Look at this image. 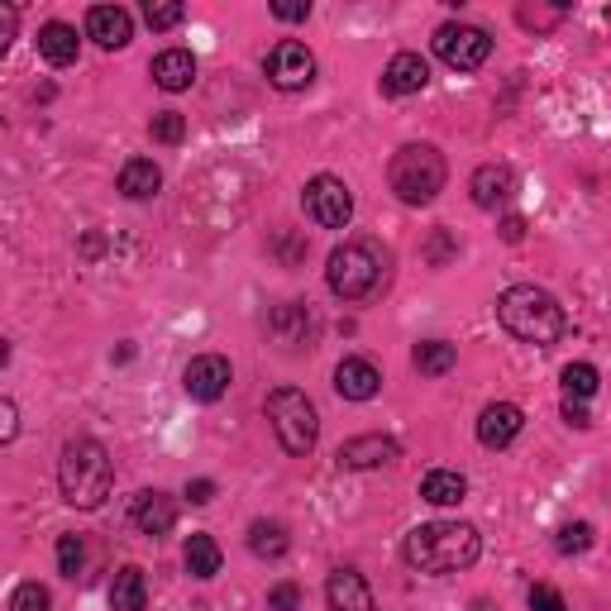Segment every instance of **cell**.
<instances>
[{"label": "cell", "instance_id": "obj_37", "mask_svg": "<svg viewBox=\"0 0 611 611\" xmlns=\"http://www.w3.org/2000/svg\"><path fill=\"white\" fill-rule=\"evenodd\" d=\"M530 611H569V602H564V592H559V588L535 583V588H530Z\"/></svg>", "mask_w": 611, "mask_h": 611}, {"label": "cell", "instance_id": "obj_44", "mask_svg": "<svg viewBox=\"0 0 611 611\" xmlns=\"http://www.w3.org/2000/svg\"><path fill=\"white\" fill-rule=\"evenodd\" d=\"M473 611H497V607H492L487 598H478V602H473Z\"/></svg>", "mask_w": 611, "mask_h": 611}, {"label": "cell", "instance_id": "obj_31", "mask_svg": "<svg viewBox=\"0 0 611 611\" xmlns=\"http://www.w3.org/2000/svg\"><path fill=\"white\" fill-rule=\"evenodd\" d=\"M149 135L158 139V143H182L186 139V120L178 110H158L153 120H149Z\"/></svg>", "mask_w": 611, "mask_h": 611}, {"label": "cell", "instance_id": "obj_28", "mask_svg": "<svg viewBox=\"0 0 611 611\" xmlns=\"http://www.w3.org/2000/svg\"><path fill=\"white\" fill-rule=\"evenodd\" d=\"M598 368L592 363H569L564 368V397H574V401H588V397H598Z\"/></svg>", "mask_w": 611, "mask_h": 611}, {"label": "cell", "instance_id": "obj_40", "mask_svg": "<svg viewBox=\"0 0 611 611\" xmlns=\"http://www.w3.org/2000/svg\"><path fill=\"white\" fill-rule=\"evenodd\" d=\"M186 502H192V506L215 502V483H211V478H192V483H186Z\"/></svg>", "mask_w": 611, "mask_h": 611}, {"label": "cell", "instance_id": "obj_20", "mask_svg": "<svg viewBox=\"0 0 611 611\" xmlns=\"http://www.w3.org/2000/svg\"><path fill=\"white\" fill-rule=\"evenodd\" d=\"M39 53H43V63H53V67H72L82 57V39H77V29L63 24V20H49L39 29Z\"/></svg>", "mask_w": 611, "mask_h": 611}, {"label": "cell", "instance_id": "obj_35", "mask_svg": "<svg viewBox=\"0 0 611 611\" xmlns=\"http://www.w3.org/2000/svg\"><path fill=\"white\" fill-rule=\"evenodd\" d=\"M516 20L526 24V29H555L564 20V6H521Z\"/></svg>", "mask_w": 611, "mask_h": 611}, {"label": "cell", "instance_id": "obj_6", "mask_svg": "<svg viewBox=\"0 0 611 611\" xmlns=\"http://www.w3.org/2000/svg\"><path fill=\"white\" fill-rule=\"evenodd\" d=\"M264 411H268V426H272V435H278V444L287 449V454L292 459L311 454L315 440H320V411L301 387H272Z\"/></svg>", "mask_w": 611, "mask_h": 611}, {"label": "cell", "instance_id": "obj_1", "mask_svg": "<svg viewBox=\"0 0 611 611\" xmlns=\"http://www.w3.org/2000/svg\"><path fill=\"white\" fill-rule=\"evenodd\" d=\"M478 555H483V535L469 521H430V526H416L401 540V559L416 574H430V578L473 569Z\"/></svg>", "mask_w": 611, "mask_h": 611}, {"label": "cell", "instance_id": "obj_41", "mask_svg": "<svg viewBox=\"0 0 611 611\" xmlns=\"http://www.w3.org/2000/svg\"><path fill=\"white\" fill-rule=\"evenodd\" d=\"M14 435H20V420H14V401L6 397V401H0V440H14Z\"/></svg>", "mask_w": 611, "mask_h": 611}, {"label": "cell", "instance_id": "obj_29", "mask_svg": "<svg viewBox=\"0 0 611 611\" xmlns=\"http://www.w3.org/2000/svg\"><path fill=\"white\" fill-rule=\"evenodd\" d=\"M82 564H86V540L82 535H57V574L63 578H77L82 574Z\"/></svg>", "mask_w": 611, "mask_h": 611}, {"label": "cell", "instance_id": "obj_25", "mask_svg": "<svg viewBox=\"0 0 611 611\" xmlns=\"http://www.w3.org/2000/svg\"><path fill=\"white\" fill-rule=\"evenodd\" d=\"M182 564H186V574L206 583V578L221 574L225 555H221V545H215L211 535H192V540H186V549H182Z\"/></svg>", "mask_w": 611, "mask_h": 611}, {"label": "cell", "instance_id": "obj_24", "mask_svg": "<svg viewBox=\"0 0 611 611\" xmlns=\"http://www.w3.org/2000/svg\"><path fill=\"white\" fill-rule=\"evenodd\" d=\"M149 607V578L139 564H125L110 583V611H143Z\"/></svg>", "mask_w": 611, "mask_h": 611}, {"label": "cell", "instance_id": "obj_11", "mask_svg": "<svg viewBox=\"0 0 611 611\" xmlns=\"http://www.w3.org/2000/svg\"><path fill=\"white\" fill-rule=\"evenodd\" d=\"M229 383H235V368H229L225 354H196L182 373V387L192 401H221Z\"/></svg>", "mask_w": 611, "mask_h": 611}, {"label": "cell", "instance_id": "obj_10", "mask_svg": "<svg viewBox=\"0 0 611 611\" xmlns=\"http://www.w3.org/2000/svg\"><path fill=\"white\" fill-rule=\"evenodd\" d=\"M401 459V444L392 440V435H354V440L340 444V454L334 463L349 473H373V469H392V463Z\"/></svg>", "mask_w": 611, "mask_h": 611}, {"label": "cell", "instance_id": "obj_18", "mask_svg": "<svg viewBox=\"0 0 611 611\" xmlns=\"http://www.w3.org/2000/svg\"><path fill=\"white\" fill-rule=\"evenodd\" d=\"M325 602H330V611H377L368 578L358 569H334L325 583Z\"/></svg>", "mask_w": 611, "mask_h": 611}, {"label": "cell", "instance_id": "obj_4", "mask_svg": "<svg viewBox=\"0 0 611 611\" xmlns=\"http://www.w3.org/2000/svg\"><path fill=\"white\" fill-rule=\"evenodd\" d=\"M57 487H63V502L77 506V512H96V506H106L110 487H115V463L106 454V444L92 440V435L67 440L63 459H57Z\"/></svg>", "mask_w": 611, "mask_h": 611}, {"label": "cell", "instance_id": "obj_21", "mask_svg": "<svg viewBox=\"0 0 611 611\" xmlns=\"http://www.w3.org/2000/svg\"><path fill=\"white\" fill-rule=\"evenodd\" d=\"M163 192V168L153 163V158H129L120 168V196L129 201H153Z\"/></svg>", "mask_w": 611, "mask_h": 611}, {"label": "cell", "instance_id": "obj_26", "mask_svg": "<svg viewBox=\"0 0 611 611\" xmlns=\"http://www.w3.org/2000/svg\"><path fill=\"white\" fill-rule=\"evenodd\" d=\"M454 363H459V349L449 344V340H426V344L411 349V368L420 377H444Z\"/></svg>", "mask_w": 611, "mask_h": 611}, {"label": "cell", "instance_id": "obj_7", "mask_svg": "<svg viewBox=\"0 0 611 611\" xmlns=\"http://www.w3.org/2000/svg\"><path fill=\"white\" fill-rule=\"evenodd\" d=\"M435 57L454 72H478L492 57V34L469 20H444L435 29Z\"/></svg>", "mask_w": 611, "mask_h": 611}, {"label": "cell", "instance_id": "obj_39", "mask_svg": "<svg viewBox=\"0 0 611 611\" xmlns=\"http://www.w3.org/2000/svg\"><path fill=\"white\" fill-rule=\"evenodd\" d=\"M559 411H564V420H569L574 430H588V426H592L588 406H583V401H574V397H564V406H559Z\"/></svg>", "mask_w": 611, "mask_h": 611}, {"label": "cell", "instance_id": "obj_23", "mask_svg": "<svg viewBox=\"0 0 611 611\" xmlns=\"http://www.w3.org/2000/svg\"><path fill=\"white\" fill-rule=\"evenodd\" d=\"M420 497H426L430 506H459L463 497H469V478H463L459 469H430L426 478H420Z\"/></svg>", "mask_w": 611, "mask_h": 611}, {"label": "cell", "instance_id": "obj_34", "mask_svg": "<svg viewBox=\"0 0 611 611\" xmlns=\"http://www.w3.org/2000/svg\"><path fill=\"white\" fill-rule=\"evenodd\" d=\"M449 258H459V239L449 235V229H435V235L426 239V264L430 268H444Z\"/></svg>", "mask_w": 611, "mask_h": 611}, {"label": "cell", "instance_id": "obj_38", "mask_svg": "<svg viewBox=\"0 0 611 611\" xmlns=\"http://www.w3.org/2000/svg\"><path fill=\"white\" fill-rule=\"evenodd\" d=\"M272 20L282 24H297V20H311V0H272Z\"/></svg>", "mask_w": 611, "mask_h": 611}, {"label": "cell", "instance_id": "obj_12", "mask_svg": "<svg viewBox=\"0 0 611 611\" xmlns=\"http://www.w3.org/2000/svg\"><path fill=\"white\" fill-rule=\"evenodd\" d=\"M268 334L287 349V354H297V349H311V340H315V315H311V306H306V301H282V306H272Z\"/></svg>", "mask_w": 611, "mask_h": 611}, {"label": "cell", "instance_id": "obj_27", "mask_svg": "<svg viewBox=\"0 0 611 611\" xmlns=\"http://www.w3.org/2000/svg\"><path fill=\"white\" fill-rule=\"evenodd\" d=\"M287 545H292V540H287L282 521H254V526H249V549L258 559H282Z\"/></svg>", "mask_w": 611, "mask_h": 611}, {"label": "cell", "instance_id": "obj_33", "mask_svg": "<svg viewBox=\"0 0 611 611\" xmlns=\"http://www.w3.org/2000/svg\"><path fill=\"white\" fill-rule=\"evenodd\" d=\"M559 555H583V549H592V526L588 521H574V526H564L559 530V540H555Z\"/></svg>", "mask_w": 611, "mask_h": 611}, {"label": "cell", "instance_id": "obj_3", "mask_svg": "<svg viewBox=\"0 0 611 611\" xmlns=\"http://www.w3.org/2000/svg\"><path fill=\"white\" fill-rule=\"evenodd\" d=\"M497 320L502 330L512 334L521 344H535V349H549L564 340V330H569V315H564V306L545 292V287L535 282H516L506 287L497 297Z\"/></svg>", "mask_w": 611, "mask_h": 611}, {"label": "cell", "instance_id": "obj_43", "mask_svg": "<svg viewBox=\"0 0 611 611\" xmlns=\"http://www.w3.org/2000/svg\"><path fill=\"white\" fill-rule=\"evenodd\" d=\"M521 235H526V221H521V215H512V221L502 225V239L506 244H521Z\"/></svg>", "mask_w": 611, "mask_h": 611}, {"label": "cell", "instance_id": "obj_9", "mask_svg": "<svg viewBox=\"0 0 611 611\" xmlns=\"http://www.w3.org/2000/svg\"><path fill=\"white\" fill-rule=\"evenodd\" d=\"M264 72L278 92H306V86L315 82V53L297 39H282V43H272V53L264 57Z\"/></svg>", "mask_w": 611, "mask_h": 611}, {"label": "cell", "instance_id": "obj_5", "mask_svg": "<svg viewBox=\"0 0 611 611\" xmlns=\"http://www.w3.org/2000/svg\"><path fill=\"white\" fill-rule=\"evenodd\" d=\"M444 182H449V168L435 143H401L387 163V186L406 206H430L444 192Z\"/></svg>", "mask_w": 611, "mask_h": 611}, {"label": "cell", "instance_id": "obj_17", "mask_svg": "<svg viewBox=\"0 0 611 611\" xmlns=\"http://www.w3.org/2000/svg\"><path fill=\"white\" fill-rule=\"evenodd\" d=\"M86 39H96L106 53H115L135 39V20H129L125 6H92L86 10Z\"/></svg>", "mask_w": 611, "mask_h": 611}, {"label": "cell", "instance_id": "obj_30", "mask_svg": "<svg viewBox=\"0 0 611 611\" xmlns=\"http://www.w3.org/2000/svg\"><path fill=\"white\" fill-rule=\"evenodd\" d=\"M143 20H149L153 34H163V29H178L186 20V6H178V0H149V6H143Z\"/></svg>", "mask_w": 611, "mask_h": 611}, {"label": "cell", "instance_id": "obj_36", "mask_svg": "<svg viewBox=\"0 0 611 611\" xmlns=\"http://www.w3.org/2000/svg\"><path fill=\"white\" fill-rule=\"evenodd\" d=\"M268 611H301V588L297 583H272L268 588Z\"/></svg>", "mask_w": 611, "mask_h": 611}, {"label": "cell", "instance_id": "obj_8", "mask_svg": "<svg viewBox=\"0 0 611 611\" xmlns=\"http://www.w3.org/2000/svg\"><path fill=\"white\" fill-rule=\"evenodd\" d=\"M301 211H306V221L320 225V229H344L354 221V192H349L340 178L320 172V178H311L301 186Z\"/></svg>", "mask_w": 611, "mask_h": 611}, {"label": "cell", "instance_id": "obj_22", "mask_svg": "<svg viewBox=\"0 0 611 611\" xmlns=\"http://www.w3.org/2000/svg\"><path fill=\"white\" fill-rule=\"evenodd\" d=\"M153 82L163 86V92H186V86L196 82V57L186 53V49H163L153 57Z\"/></svg>", "mask_w": 611, "mask_h": 611}, {"label": "cell", "instance_id": "obj_42", "mask_svg": "<svg viewBox=\"0 0 611 611\" xmlns=\"http://www.w3.org/2000/svg\"><path fill=\"white\" fill-rule=\"evenodd\" d=\"M14 20H20V10H14V6H0V53H6L10 39H14Z\"/></svg>", "mask_w": 611, "mask_h": 611}, {"label": "cell", "instance_id": "obj_14", "mask_svg": "<svg viewBox=\"0 0 611 611\" xmlns=\"http://www.w3.org/2000/svg\"><path fill=\"white\" fill-rule=\"evenodd\" d=\"M129 521H135L139 535H153V540H163V535H172V526H178V502L168 497V492H139L135 506H129Z\"/></svg>", "mask_w": 611, "mask_h": 611}, {"label": "cell", "instance_id": "obj_32", "mask_svg": "<svg viewBox=\"0 0 611 611\" xmlns=\"http://www.w3.org/2000/svg\"><path fill=\"white\" fill-rule=\"evenodd\" d=\"M10 611H53V598L43 583H20L10 592Z\"/></svg>", "mask_w": 611, "mask_h": 611}, {"label": "cell", "instance_id": "obj_2", "mask_svg": "<svg viewBox=\"0 0 611 611\" xmlns=\"http://www.w3.org/2000/svg\"><path fill=\"white\" fill-rule=\"evenodd\" d=\"M325 282H330V292L340 297V301L363 306V301H373V297L387 292L392 254L377 239H349V244H340V249H330Z\"/></svg>", "mask_w": 611, "mask_h": 611}, {"label": "cell", "instance_id": "obj_13", "mask_svg": "<svg viewBox=\"0 0 611 611\" xmlns=\"http://www.w3.org/2000/svg\"><path fill=\"white\" fill-rule=\"evenodd\" d=\"M521 430H526V411H521L516 401H492V406H483V416H478V444L483 449H506Z\"/></svg>", "mask_w": 611, "mask_h": 611}, {"label": "cell", "instance_id": "obj_19", "mask_svg": "<svg viewBox=\"0 0 611 611\" xmlns=\"http://www.w3.org/2000/svg\"><path fill=\"white\" fill-rule=\"evenodd\" d=\"M430 86V63L420 53H397L383 67V92L387 96H416Z\"/></svg>", "mask_w": 611, "mask_h": 611}, {"label": "cell", "instance_id": "obj_15", "mask_svg": "<svg viewBox=\"0 0 611 611\" xmlns=\"http://www.w3.org/2000/svg\"><path fill=\"white\" fill-rule=\"evenodd\" d=\"M334 392H340L344 401H373L377 392H383V368H377L373 358H340V368H334Z\"/></svg>", "mask_w": 611, "mask_h": 611}, {"label": "cell", "instance_id": "obj_16", "mask_svg": "<svg viewBox=\"0 0 611 611\" xmlns=\"http://www.w3.org/2000/svg\"><path fill=\"white\" fill-rule=\"evenodd\" d=\"M516 172L506 168V163H483L469 178V196H473V206H483V211H497V206H506V201L516 196Z\"/></svg>", "mask_w": 611, "mask_h": 611}]
</instances>
